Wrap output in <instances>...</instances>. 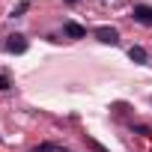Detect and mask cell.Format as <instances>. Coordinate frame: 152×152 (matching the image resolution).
<instances>
[{"instance_id":"obj_1","label":"cell","mask_w":152,"mask_h":152,"mask_svg":"<svg viewBox=\"0 0 152 152\" xmlns=\"http://www.w3.org/2000/svg\"><path fill=\"white\" fill-rule=\"evenodd\" d=\"M131 18H134L137 24H143V27H152V6H146V3H137V6L131 9Z\"/></svg>"},{"instance_id":"obj_2","label":"cell","mask_w":152,"mask_h":152,"mask_svg":"<svg viewBox=\"0 0 152 152\" xmlns=\"http://www.w3.org/2000/svg\"><path fill=\"white\" fill-rule=\"evenodd\" d=\"M96 39L104 45H119V33L113 27H96Z\"/></svg>"},{"instance_id":"obj_3","label":"cell","mask_w":152,"mask_h":152,"mask_svg":"<svg viewBox=\"0 0 152 152\" xmlns=\"http://www.w3.org/2000/svg\"><path fill=\"white\" fill-rule=\"evenodd\" d=\"M6 51H9V54H24V51H27V39L18 36V33L9 36V39H6Z\"/></svg>"},{"instance_id":"obj_4","label":"cell","mask_w":152,"mask_h":152,"mask_svg":"<svg viewBox=\"0 0 152 152\" xmlns=\"http://www.w3.org/2000/svg\"><path fill=\"white\" fill-rule=\"evenodd\" d=\"M63 33H66L69 39H84V36H87V30H84L81 24H75V21H66V24H63Z\"/></svg>"},{"instance_id":"obj_5","label":"cell","mask_w":152,"mask_h":152,"mask_svg":"<svg viewBox=\"0 0 152 152\" xmlns=\"http://www.w3.org/2000/svg\"><path fill=\"white\" fill-rule=\"evenodd\" d=\"M128 57H131V60H134V63H146V60H149V57H146V51H143V48H140V45H134V48H131V51H128Z\"/></svg>"},{"instance_id":"obj_6","label":"cell","mask_w":152,"mask_h":152,"mask_svg":"<svg viewBox=\"0 0 152 152\" xmlns=\"http://www.w3.org/2000/svg\"><path fill=\"white\" fill-rule=\"evenodd\" d=\"M27 9H30V3H27V0H21V3H18V6L12 9V18H21V15H24Z\"/></svg>"},{"instance_id":"obj_7","label":"cell","mask_w":152,"mask_h":152,"mask_svg":"<svg viewBox=\"0 0 152 152\" xmlns=\"http://www.w3.org/2000/svg\"><path fill=\"white\" fill-rule=\"evenodd\" d=\"M12 87V81H9V75H0V93H6Z\"/></svg>"},{"instance_id":"obj_8","label":"cell","mask_w":152,"mask_h":152,"mask_svg":"<svg viewBox=\"0 0 152 152\" xmlns=\"http://www.w3.org/2000/svg\"><path fill=\"white\" fill-rule=\"evenodd\" d=\"M66 3H78V0H66Z\"/></svg>"}]
</instances>
